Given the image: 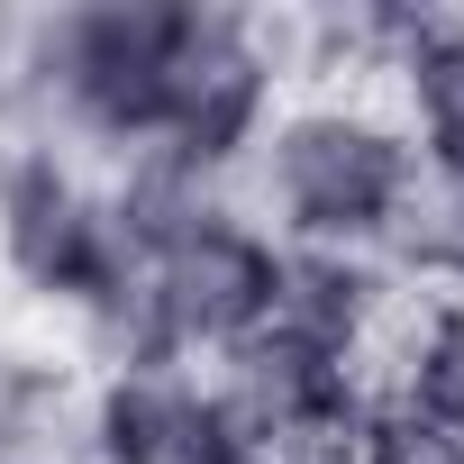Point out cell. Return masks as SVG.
Wrapping results in <instances>:
<instances>
[{"label": "cell", "instance_id": "6", "mask_svg": "<svg viewBox=\"0 0 464 464\" xmlns=\"http://www.w3.org/2000/svg\"><path fill=\"white\" fill-rule=\"evenodd\" d=\"M355 464H464V437L437 428V419H419L410 401H382L373 392V410L355 428Z\"/></svg>", "mask_w": 464, "mask_h": 464}, {"label": "cell", "instance_id": "1", "mask_svg": "<svg viewBox=\"0 0 464 464\" xmlns=\"http://www.w3.org/2000/svg\"><path fill=\"white\" fill-rule=\"evenodd\" d=\"M19 82L64 119V137L209 182L246 173L265 119L283 110L274 37L237 10H191V0H101L37 19Z\"/></svg>", "mask_w": 464, "mask_h": 464}, {"label": "cell", "instance_id": "7", "mask_svg": "<svg viewBox=\"0 0 464 464\" xmlns=\"http://www.w3.org/2000/svg\"><path fill=\"white\" fill-rule=\"evenodd\" d=\"M283 464H355V455H283Z\"/></svg>", "mask_w": 464, "mask_h": 464}, {"label": "cell", "instance_id": "3", "mask_svg": "<svg viewBox=\"0 0 464 464\" xmlns=\"http://www.w3.org/2000/svg\"><path fill=\"white\" fill-rule=\"evenodd\" d=\"M0 265L101 337H119L128 292H137V246H128L119 200L55 146H28L0 173Z\"/></svg>", "mask_w": 464, "mask_h": 464}, {"label": "cell", "instance_id": "5", "mask_svg": "<svg viewBox=\"0 0 464 464\" xmlns=\"http://www.w3.org/2000/svg\"><path fill=\"white\" fill-rule=\"evenodd\" d=\"M382 82L401 92V128L419 146V173L464 182V19L401 10V46H392Z\"/></svg>", "mask_w": 464, "mask_h": 464}, {"label": "cell", "instance_id": "4", "mask_svg": "<svg viewBox=\"0 0 464 464\" xmlns=\"http://www.w3.org/2000/svg\"><path fill=\"white\" fill-rule=\"evenodd\" d=\"M82 446L92 464H256L209 392V364H110L82 410Z\"/></svg>", "mask_w": 464, "mask_h": 464}, {"label": "cell", "instance_id": "2", "mask_svg": "<svg viewBox=\"0 0 464 464\" xmlns=\"http://www.w3.org/2000/svg\"><path fill=\"white\" fill-rule=\"evenodd\" d=\"M246 182H256V227L274 246L382 256L392 218L419 182V146L401 110H382L373 92H310L265 119Z\"/></svg>", "mask_w": 464, "mask_h": 464}]
</instances>
